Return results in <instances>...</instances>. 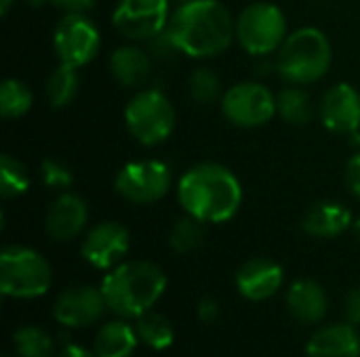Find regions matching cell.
Masks as SVG:
<instances>
[{"label": "cell", "mask_w": 360, "mask_h": 357, "mask_svg": "<svg viewBox=\"0 0 360 357\" xmlns=\"http://www.w3.org/2000/svg\"><path fill=\"white\" fill-rule=\"evenodd\" d=\"M167 32L181 55L213 59L236 40V19L221 0H188L171 13Z\"/></svg>", "instance_id": "obj_1"}, {"label": "cell", "mask_w": 360, "mask_h": 357, "mask_svg": "<svg viewBox=\"0 0 360 357\" xmlns=\"http://www.w3.org/2000/svg\"><path fill=\"white\" fill-rule=\"evenodd\" d=\"M177 202L202 223H228L243 206L238 177L219 162H198L177 183Z\"/></svg>", "instance_id": "obj_2"}, {"label": "cell", "mask_w": 360, "mask_h": 357, "mask_svg": "<svg viewBox=\"0 0 360 357\" xmlns=\"http://www.w3.org/2000/svg\"><path fill=\"white\" fill-rule=\"evenodd\" d=\"M101 292L112 314L135 320L150 311L167 290L165 271L150 261H122L101 280Z\"/></svg>", "instance_id": "obj_3"}, {"label": "cell", "mask_w": 360, "mask_h": 357, "mask_svg": "<svg viewBox=\"0 0 360 357\" xmlns=\"http://www.w3.org/2000/svg\"><path fill=\"white\" fill-rule=\"evenodd\" d=\"M333 63V46L329 36L314 27L306 25L295 32H289L287 40L276 53V72L278 76L297 86H308L325 78Z\"/></svg>", "instance_id": "obj_4"}, {"label": "cell", "mask_w": 360, "mask_h": 357, "mask_svg": "<svg viewBox=\"0 0 360 357\" xmlns=\"http://www.w3.org/2000/svg\"><path fill=\"white\" fill-rule=\"evenodd\" d=\"M177 114L165 90L150 86L139 88L124 107V124L129 135L143 147L165 143L175 130Z\"/></svg>", "instance_id": "obj_5"}, {"label": "cell", "mask_w": 360, "mask_h": 357, "mask_svg": "<svg viewBox=\"0 0 360 357\" xmlns=\"http://www.w3.org/2000/svg\"><path fill=\"white\" fill-rule=\"evenodd\" d=\"M51 263L34 248L11 244L0 252V290L13 299H38L51 288Z\"/></svg>", "instance_id": "obj_6"}, {"label": "cell", "mask_w": 360, "mask_h": 357, "mask_svg": "<svg viewBox=\"0 0 360 357\" xmlns=\"http://www.w3.org/2000/svg\"><path fill=\"white\" fill-rule=\"evenodd\" d=\"M287 36V15L274 2H251L236 17V42L251 57H268L278 53Z\"/></svg>", "instance_id": "obj_7"}, {"label": "cell", "mask_w": 360, "mask_h": 357, "mask_svg": "<svg viewBox=\"0 0 360 357\" xmlns=\"http://www.w3.org/2000/svg\"><path fill=\"white\" fill-rule=\"evenodd\" d=\"M219 107L224 118L238 128H259L278 116L276 95L257 80H245L226 88Z\"/></svg>", "instance_id": "obj_8"}, {"label": "cell", "mask_w": 360, "mask_h": 357, "mask_svg": "<svg viewBox=\"0 0 360 357\" xmlns=\"http://www.w3.org/2000/svg\"><path fill=\"white\" fill-rule=\"evenodd\" d=\"M173 183V175L162 160H133L127 162L114 177V191L131 204L160 202Z\"/></svg>", "instance_id": "obj_9"}, {"label": "cell", "mask_w": 360, "mask_h": 357, "mask_svg": "<svg viewBox=\"0 0 360 357\" xmlns=\"http://www.w3.org/2000/svg\"><path fill=\"white\" fill-rule=\"evenodd\" d=\"M53 48L59 63L80 69L99 55L101 32L86 13H68L53 29Z\"/></svg>", "instance_id": "obj_10"}, {"label": "cell", "mask_w": 360, "mask_h": 357, "mask_svg": "<svg viewBox=\"0 0 360 357\" xmlns=\"http://www.w3.org/2000/svg\"><path fill=\"white\" fill-rule=\"evenodd\" d=\"M171 13L169 0H118L112 25L127 40L146 42L167 29Z\"/></svg>", "instance_id": "obj_11"}, {"label": "cell", "mask_w": 360, "mask_h": 357, "mask_svg": "<svg viewBox=\"0 0 360 357\" xmlns=\"http://www.w3.org/2000/svg\"><path fill=\"white\" fill-rule=\"evenodd\" d=\"M131 248V234L116 221H101L93 225L82 240V259L101 271H110L124 261Z\"/></svg>", "instance_id": "obj_12"}, {"label": "cell", "mask_w": 360, "mask_h": 357, "mask_svg": "<svg viewBox=\"0 0 360 357\" xmlns=\"http://www.w3.org/2000/svg\"><path fill=\"white\" fill-rule=\"evenodd\" d=\"M108 305L103 299L101 288L80 284L63 290L55 305H53V316L63 328H84L95 324L103 314Z\"/></svg>", "instance_id": "obj_13"}, {"label": "cell", "mask_w": 360, "mask_h": 357, "mask_svg": "<svg viewBox=\"0 0 360 357\" xmlns=\"http://www.w3.org/2000/svg\"><path fill=\"white\" fill-rule=\"evenodd\" d=\"M319 116L333 135H356L360 130V93L348 82L329 86L321 99Z\"/></svg>", "instance_id": "obj_14"}, {"label": "cell", "mask_w": 360, "mask_h": 357, "mask_svg": "<svg viewBox=\"0 0 360 357\" xmlns=\"http://www.w3.org/2000/svg\"><path fill=\"white\" fill-rule=\"evenodd\" d=\"M89 206L72 191H61L44 215V231L55 242H72L86 229Z\"/></svg>", "instance_id": "obj_15"}, {"label": "cell", "mask_w": 360, "mask_h": 357, "mask_svg": "<svg viewBox=\"0 0 360 357\" xmlns=\"http://www.w3.org/2000/svg\"><path fill=\"white\" fill-rule=\"evenodd\" d=\"M285 282L283 267L266 257H255L243 263V267L236 271V288L247 301H268L274 297Z\"/></svg>", "instance_id": "obj_16"}, {"label": "cell", "mask_w": 360, "mask_h": 357, "mask_svg": "<svg viewBox=\"0 0 360 357\" xmlns=\"http://www.w3.org/2000/svg\"><path fill=\"white\" fill-rule=\"evenodd\" d=\"M152 55L146 46L122 44L110 55V74L124 88H139L150 80L152 74Z\"/></svg>", "instance_id": "obj_17"}, {"label": "cell", "mask_w": 360, "mask_h": 357, "mask_svg": "<svg viewBox=\"0 0 360 357\" xmlns=\"http://www.w3.org/2000/svg\"><path fill=\"white\" fill-rule=\"evenodd\" d=\"M308 357H360V337L352 324H331L314 332L306 345Z\"/></svg>", "instance_id": "obj_18"}, {"label": "cell", "mask_w": 360, "mask_h": 357, "mask_svg": "<svg viewBox=\"0 0 360 357\" xmlns=\"http://www.w3.org/2000/svg\"><path fill=\"white\" fill-rule=\"evenodd\" d=\"M287 307L302 324H319L329 311L327 290L314 280H297L287 290Z\"/></svg>", "instance_id": "obj_19"}, {"label": "cell", "mask_w": 360, "mask_h": 357, "mask_svg": "<svg viewBox=\"0 0 360 357\" xmlns=\"http://www.w3.org/2000/svg\"><path fill=\"white\" fill-rule=\"evenodd\" d=\"M352 223H354V219H352L350 208H346L340 202L325 200V202L314 204L306 213V217L302 221V227L312 238L329 240V238H338L344 231H348L352 227Z\"/></svg>", "instance_id": "obj_20"}, {"label": "cell", "mask_w": 360, "mask_h": 357, "mask_svg": "<svg viewBox=\"0 0 360 357\" xmlns=\"http://www.w3.org/2000/svg\"><path fill=\"white\" fill-rule=\"evenodd\" d=\"M137 345L139 337L135 326H131L124 318H118L97 330L93 351L97 357H133Z\"/></svg>", "instance_id": "obj_21"}, {"label": "cell", "mask_w": 360, "mask_h": 357, "mask_svg": "<svg viewBox=\"0 0 360 357\" xmlns=\"http://www.w3.org/2000/svg\"><path fill=\"white\" fill-rule=\"evenodd\" d=\"M80 90V74L78 67H72L68 63H59L46 78L44 95L51 107L61 109L68 107Z\"/></svg>", "instance_id": "obj_22"}, {"label": "cell", "mask_w": 360, "mask_h": 357, "mask_svg": "<svg viewBox=\"0 0 360 357\" xmlns=\"http://www.w3.org/2000/svg\"><path fill=\"white\" fill-rule=\"evenodd\" d=\"M135 330H137L139 343H143L156 351L169 349L175 341V328H173L171 320L152 309L141 314L139 318H135Z\"/></svg>", "instance_id": "obj_23"}, {"label": "cell", "mask_w": 360, "mask_h": 357, "mask_svg": "<svg viewBox=\"0 0 360 357\" xmlns=\"http://www.w3.org/2000/svg\"><path fill=\"white\" fill-rule=\"evenodd\" d=\"M276 112L289 124H308L314 118V103L308 90L291 84L276 95Z\"/></svg>", "instance_id": "obj_24"}, {"label": "cell", "mask_w": 360, "mask_h": 357, "mask_svg": "<svg viewBox=\"0 0 360 357\" xmlns=\"http://www.w3.org/2000/svg\"><path fill=\"white\" fill-rule=\"evenodd\" d=\"M34 105V93L32 88L17 80V78H6L0 84V116L4 120H19L25 114H30Z\"/></svg>", "instance_id": "obj_25"}, {"label": "cell", "mask_w": 360, "mask_h": 357, "mask_svg": "<svg viewBox=\"0 0 360 357\" xmlns=\"http://www.w3.org/2000/svg\"><path fill=\"white\" fill-rule=\"evenodd\" d=\"M32 185V175L27 170V166L11 156V154H2L0 156V196L4 200H13L23 196Z\"/></svg>", "instance_id": "obj_26"}, {"label": "cell", "mask_w": 360, "mask_h": 357, "mask_svg": "<svg viewBox=\"0 0 360 357\" xmlns=\"http://www.w3.org/2000/svg\"><path fill=\"white\" fill-rule=\"evenodd\" d=\"M205 225L202 221L190 217V215H184L181 219H177L169 231V246L173 252L177 255H190L194 250H198L205 242Z\"/></svg>", "instance_id": "obj_27"}, {"label": "cell", "mask_w": 360, "mask_h": 357, "mask_svg": "<svg viewBox=\"0 0 360 357\" xmlns=\"http://www.w3.org/2000/svg\"><path fill=\"white\" fill-rule=\"evenodd\" d=\"M13 347L19 357H55V341L40 326H19L13 332Z\"/></svg>", "instance_id": "obj_28"}, {"label": "cell", "mask_w": 360, "mask_h": 357, "mask_svg": "<svg viewBox=\"0 0 360 357\" xmlns=\"http://www.w3.org/2000/svg\"><path fill=\"white\" fill-rule=\"evenodd\" d=\"M188 93L196 103L211 105L215 101H221L224 88H221V78L211 69V67H194L192 74L188 76Z\"/></svg>", "instance_id": "obj_29"}, {"label": "cell", "mask_w": 360, "mask_h": 357, "mask_svg": "<svg viewBox=\"0 0 360 357\" xmlns=\"http://www.w3.org/2000/svg\"><path fill=\"white\" fill-rule=\"evenodd\" d=\"M40 179L44 183V187L53 189V191H68L74 183V175L72 170L61 164L59 160H53V158H44L42 164H40Z\"/></svg>", "instance_id": "obj_30"}, {"label": "cell", "mask_w": 360, "mask_h": 357, "mask_svg": "<svg viewBox=\"0 0 360 357\" xmlns=\"http://www.w3.org/2000/svg\"><path fill=\"white\" fill-rule=\"evenodd\" d=\"M146 50L152 55V59H158V61H169V59H175L177 55H181L167 29L160 32L158 36L146 40Z\"/></svg>", "instance_id": "obj_31"}, {"label": "cell", "mask_w": 360, "mask_h": 357, "mask_svg": "<svg viewBox=\"0 0 360 357\" xmlns=\"http://www.w3.org/2000/svg\"><path fill=\"white\" fill-rule=\"evenodd\" d=\"M346 185L350 194L360 200V151L354 154L346 164Z\"/></svg>", "instance_id": "obj_32"}, {"label": "cell", "mask_w": 360, "mask_h": 357, "mask_svg": "<svg viewBox=\"0 0 360 357\" xmlns=\"http://www.w3.org/2000/svg\"><path fill=\"white\" fill-rule=\"evenodd\" d=\"M196 316H198V320L205 322V324L215 322V320L219 318V303H217L215 299H211V297L200 299L198 305H196Z\"/></svg>", "instance_id": "obj_33"}, {"label": "cell", "mask_w": 360, "mask_h": 357, "mask_svg": "<svg viewBox=\"0 0 360 357\" xmlns=\"http://www.w3.org/2000/svg\"><path fill=\"white\" fill-rule=\"evenodd\" d=\"M344 314H346L348 324H352V326L360 324V286L348 292L346 303H344Z\"/></svg>", "instance_id": "obj_34"}, {"label": "cell", "mask_w": 360, "mask_h": 357, "mask_svg": "<svg viewBox=\"0 0 360 357\" xmlns=\"http://www.w3.org/2000/svg\"><path fill=\"white\" fill-rule=\"evenodd\" d=\"M63 15L68 13H89L95 6V0H49Z\"/></svg>", "instance_id": "obj_35"}, {"label": "cell", "mask_w": 360, "mask_h": 357, "mask_svg": "<svg viewBox=\"0 0 360 357\" xmlns=\"http://www.w3.org/2000/svg\"><path fill=\"white\" fill-rule=\"evenodd\" d=\"M55 357H97L95 356V351H89V349H84V347H80V345H76V343H63L61 345V349H59V353H55Z\"/></svg>", "instance_id": "obj_36"}, {"label": "cell", "mask_w": 360, "mask_h": 357, "mask_svg": "<svg viewBox=\"0 0 360 357\" xmlns=\"http://www.w3.org/2000/svg\"><path fill=\"white\" fill-rule=\"evenodd\" d=\"M15 2H17V0H0V15L6 17V15L11 13V8H13Z\"/></svg>", "instance_id": "obj_37"}, {"label": "cell", "mask_w": 360, "mask_h": 357, "mask_svg": "<svg viewBox=\"0 0 360 357\" xmlns=\"http://www.w3.org/2000/svg\"><path fill=\"white\" fill-rule=\"evenodd\" d=\"M44 2H49V0H25V4H27V6H34V8L42 6Z\"/></svg>", "instance_id": "obj_38"}, {"label": "cell", "mask_w": 360, "mask_h": 357, "mask_svg": "<svg viewBox=\"0 0 360 357\" xmlns=\"http://www.w3.org/2000/svg\"><path fill=\"white\" fill-rule=\"evenodd\" d=\"M352 229H354V234L359 236V240H360V219H354V223H352Z\"/></svg>", "instance_id": "obj_39"}, {"label": "cell", "mask_w": 360, "mask_h": 357, "mask_svg": "<svg viewBox=\"0 0 360 357\" xmlns=\"http://www.w3.org/2000/svg\"><path fill=\"white\" fill-rule=\"evenodd\" d=\"M173 2H177V4H181V2H188V0H173Z\"/></svg>", "instance_id": "obj_40"}]
</instances>
